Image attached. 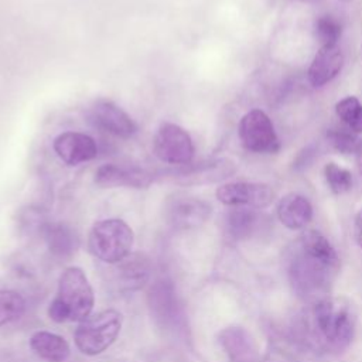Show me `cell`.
Listing matches in <instances>:
<instances>
[{
	"label": "cell",
	"instance_id": "1",
	"mask_svg": "<svg viewBox=\"0 0 362 362\" xmlns=\"http://www.w3.org/2000/svg\"><path fill=\"white\" fill-rule=\"evenodd\" d=\"M338 270L339 257L318 230H307L293 243L287 274L293 291L300 298L317 303L327 297Z\"/></svg>",
	"mask_w": 362,
	"mask_h": 362
},
{
	"label": "cell",
	"instance_id": "2",
	"mask_svg": "<svg viewBox=\"0 0 362 362\" xmlns=\"http://www.w3.org/2000/svg\"><path fill=\"white\" fill-rule=\"evenodd\" d=\"M313 317L318 335L329 348L339 351L349 345L355 318L346 300L327 296L314 303Z\"/></svg>",
	"mask_w": 362,
	"mask_h": 362
},
{
	"label": "cell",
	"instance_id": "3",
	"mask_svg": "<svg viewBox=\"0 0 362 362\" xmlns=\"http://www.w3.org/2000/svg\"><path fill=\"white\" fill-rule=\"evenodd\" d=\"M134 235L122 219H103L96 222L88 236L89 252L107 264H116L132 252Z\"/></svg>",
	"mask_w": 362,
	"mask_h": 362
},
{
	"label": "cell",
	"instance_id": "4",
	"mask_svg": "<svg viewBox=\"0 0 362 362\" xmlns=\"http://www.w3.org/2000/svg\"><path fill=\"white\" fill-rule=\"evenodd\" d=\"M120 328L122 314L119 311H100L81 321L74 335L75 345L85 355H99L115 342Z\"/></svg>",
	"mask_w": 362,
	"mask_h": 362
},
{
	"label": "cell",
	"instance_id": "5",
	"mask_svg": "<svg viewBox=\"0 0 362 362\" xmlns=\"http://www.w3.org/2000/svg\"><path fill=\"white\" fill-rule=\"evenodd\" d=\"M57 300L66 311L69 321H83L92 313L95 297L93 290L79 267H68L62 272L58 281Z\"/></svg>",
	"mask_w": 362,
	"mask_h": 362
},
{
	"label": "cell",
	"instance_id": "6",
	"mask_svg": "<svg viewBox=\"0 0 362 362\" xmlns=\"http://www.w3.org/2000/svg\"><path fill=\"white\" fill-rule=\"evenodd\" d=\"M153 150L158 160L173 165H188L195 151L191 136L175 123H163L157 129Z\"/></svg>",
	"mask_w": 362,
	"mask_h": 362
},
{
	"label": "cell",
	"instance_id": "7",
	"mask_svg": "<svg viewBox=\"0 0 362 362\" xmlns=\"http://www.w3.org/2000/svg\"><path fill=\"white\" fill-rule=\"evenodd\" d=\"M239 137L242 144L255 153H276L279 150V139L269 116L253 109L247 112L239 123Z\"/></svg>",
	"mask_w": 362,
	"mask_h": 362
},
{
	"label": "cell",
	"instance_id": "8",
	"mask_svg": "<svg viewBox=\"0 0 362 362\" xmlns=\"http://www.w3.org/2000/svg\"><path fill=\"white\" fill-rule=\"evenodd\" d=\"M151 317L161 328H175L181 321V307L171 280L158 279L147 294Z\"/></svg>",
	"mask_w": 362,
	"mask_h": 362
},
{
	"label": "cell",
	"instance_id": "9",
	"mask_svg": "<svg viewBox=\"0 0 362 362\" xmlns=\"http://www.w3.org/2000/svg\"><path fill=\"white\" fill-rule=\"evenodd\" d=\"M274 192L266 184L229 182L216 189V198L229 206L263 208L273 201Z\"/></svg>",
	"mask_w": 362,
	"mask_h": 362
},
{
	"label": "cell",
	"instance_id": "10",
	"mask_svg": "<svg viewBox=\"0 0 362 362\" xmlns=\"http://www.w3.org/2000/svg\"><path fill=\"white\" fill-rule=\"evenodd\" d=\"M93 124L116 137L129 139L137 132L134 120L116 103L107 99H98L89 110Z\"/></svg>",
	"mask_w": 362,
	"mask_h": 362
},
{
	"label": "cell",
	"instance_id": "11",
	"mask_svg": "<svg viewBox=\"0 0 362 362\" xmlns=\"http://www.w3.org/2000/svg\"><path fill=\"white\" fill-rule=\"evenodd\" d=\"M211 215V206L192 197H174L167 202V221L178 229H189L202 225Z\"/></svg>",
	"mask_w": 362,
	"mask_h": 362
},
{
	"label": "cell",
	"instance_id": "12",
	"mask_svg": "<svg viewBox=\"0 0 362 362\" xmlns=\"http://www.w3.org/2000/svg\"><path fill=\"white\" fill-rule=\"evenodd\" d=\"M54 150L59 160L68 165H78L96 157V141L79 132H64L54 140Z\"/></svg>",
	"mask_w": 362,
	"mask_h": 362
},
{
	"label": "cell",
	"instance_id": "13",
	"mask_svg": "<svg viewBox=\"0 0 362 362\" xmlns=\"http://www.w3.org/2000/svg\"><path fill=\"white\" fill-rule=\"evenodd\" d=\"M153 181V174L139 167H124L117 164H105L95 171V182L100 187H129L147 188Z\"/></svg>",
	"mask_w": 362,
	"mask_h": 362
},
{
	"label": "cell",
	"instance_id": "14",
	"mask_svg": "<svg viewBox=\"0 0 362 362\" xmlns=\"http://www.w3.org/2000/svg\"><path fill=\"white\" fill-rule=\"evenodd\" d=\"M218 342L229 362H257L259 349L255 338L243 327H226L218 334Z\"/></svg>",
	"mask_w": 362,
	"mask_h": 362
},
{
	"label": "cell",
	"instance_id": "15",
	"mask_svg": "<svg viewBox=\"0 0 362 362\" xmlns=\"http://www.w3.org/2000/svg\"><path fill=\"white\" fill-rule=\"evenodd\" d=\"M113 266V280L120 291L132 293L140 290L150 279L148 259L141 255H129Z\"/></svg>",
	"mask_w": 362,
	"mask_h": 362
},
{
	"label": "cell",
	"instance_id": "16",
	"mask_svg": "<svg viewBox=\"0 0 362 362\" xmlns=\"http://www.w3.org/2000/svg\"><path fill=\"white\" fill-rule=\"evenodd\" d=\"M344 57L337 45H324L315 54L310 69L308 79L313 86H322L328 83L341 71Z\"/></svg>",
	"mask_w": 362,
	"mask_h": 362
},
{
	"label": "cell",
	"instance_id": "17",
	"mask_svg": "<svg viewBox=\"0 0 362 362\" xmlns=\"http://www.w3.org/2000/svg\"><path fill=\"white\" fill-rule=\"evenodd\" d=\"M262 225V215L252 208L235 206L223 218V230L229 239L243 240L253 236Z\"/></svg>",
	"mask_w": 362,
	"mask_h": 362
},
{
	"label": "cell",
	"instance_id": "18",
	"mask_svg": "<svg viewBox=\"0 0 362 362\" xmlns=\"http://www.w3.org/2000/svg\"><path fill=\"white\" fill-rule=\"evenodd\" d=\"M277 216L288 229H301L313 218V206L310 201L300 194H287L277 205Z\"/></svg>",
	"mask_w": 362,
	"mask_h": 362
},
{
	"label": "cell",
	"instance_id": "19",
	"mask_svg": "<svg viewBox=\"0 0 362 362\" xmlns=\"http://www.w3.org/2000/svg\"><path fill=\"white\" fill-rule=\"evenodd\" d=\"M42 236L49 253L59 260L69 259L79 246V239L75 230L61 222L47 223Z\"/></svg>",
	"mask_w": 362,
	"mask_h": 362
},
{
	"label": "cell",
	"instance_id": "20",
	"mask_svg": "<svg viewBox=\"0 0 362 362\" xmlns=\"http://www.w3.org/2000/svg\"><path fill=\"white\" fill-rule=\"evenodd\" d=\"M31 349L44 361L48 362H64L69 356V345L61 335L37 331L30 338Z\"/></svg>",
	"mask_w": 362,
	"mask_h": 362
},
{
	"label": "cell",
	"instance_id": "21",
	"mask_svg": "<svg viewBox=\"0 0 362 362\" xmlns=\"http://www.w3.org/2000/svg\"><path fill=\"white\" fill-rule=\"evenodd\" d=\"M25 311V301L11 290H0V327L18 320Z\"/></svg>",
	"mask_w": 362,
	"mask_h": 362
},
{
	"label": "cell",
	"instance_id": "22",
	"mask_svg": "<svg viewBox=\"0 0 362 362\" xmlns=\"http://www.w3.org/2000/svg\"><path fill=\"white\" fill-rule=\"evenodd\" d=\"M335 110L348 129L356 133L362 132V103L356 98L346 96L341 99L337 103Z\"/></svg>",
	"mask_w": 362,
	"mask_h": 362
},
{
	"label": "cell",
	"instance_id": "23",
	"mask_svg": "<svg viewBox=\"0 0 362 362\" xmlns=\"http://www.w3.org/2000/svg\"><path fill=\"white\" fill-rule=\"evenodd\" d=\"M325 178H327V182H328L329 188L335 194L346 192L352 187V175H351V173L348 170L342 168V167H338L334 163H329L325 167Z\"/></svg>",
	"mask_w": 362,
	"mask_h": 362
},
{
	"label": "cell",
	"instance_id": "24",
	"mask_svg": "<svg viewBox=\"0 0 362 362\" xmlns=\"http://www.w3.org/2000/svg\"><path fill=\"white\" fill-rule=\"evenodd\" d=\"M329 140L332 146L345 154L351 153H361L362 151V141L355 134L345 132V130H334L329 133Z\"/></svg>",
	"mask_w": 362,
	"mask_h": 362
},
{
	"label": "cell",
	"instance_id": "25",
	"mask_svg": "<svg viewBox=\"0 0 362 362\" xmlns=\"http://www.w3.org/2000/svg\"><path fill=\"white\" fill-rule=\"evenodd\" d=\"M315 33H317V37L321 42V47L335 45L339 35H341V27L331 17H322L317 21Z\"/></svg>",
	"mask_w": 362,
	"mask_h": 362
},
{
	"label": "cell",
	"instance_id": "26",
	"mask_svg": "<svg viewBox=\"0 0 362 362\" xmlns=\"http://www.w3.org/2000/svg\"><path fill=\"white\" fill-rule=\"evenodd\" d=\"M354 235H355V240L359 245V247L362 249V209L358 211L356 216H355V222H354Z\"/></svg>",
	"mask_w": 362,
	"mask_h": 362
},
{
	"label": "cell",
	"instance_id": "27",
	"mask_svg": "<svg viewBox=\"0 0 362 362\" xmlns=\"http://www.w3.org/2000/svg\"><path fill=\"white\" fill-rule=\"evenodd\" d=\"M359 154H361V157H359V170L362 171V151Z\"/></svg>",
	"mask_w": 362,
	"mask_h": 362
}]
</instances>
